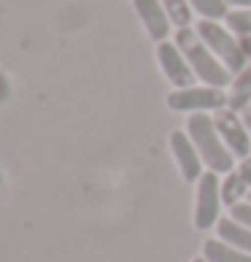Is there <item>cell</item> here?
Listing matches in <instances>:
<instances>
[{
  "mask_svg": "<svg viewBox=\"0 0 251 262\" xmlns=\"http://www.w3.org/2000/svg\"><path fill=\"white\" fill-rule=\"evenodd\" d=\"M187 135L195 143V149L200 151L202 165L214 173H230L233 170V154L224 146L221 135L214 124V116L208 114H189L187 119Z\"/></svg>",
  "mask_w": 251,
  "mask_h": 262,
  "instance_id": "6da1fadb",
  "label": "cell"
},
{
  "mask_svg": "<svg viewBox=\"0 0 251 262\" xmlns=\"http://www.w3.org/2000/svg\"><path fill=\"white\" fill-rule=\"evenodd\" d=\"M176 46L181 49V54L187 57L189 68L195 71V76L206 84V86H224L230 84V71L216 60V54L202 43V38L197 35V30L192 27H181L176 30Z\"/></svg>",
  "mask_w": 251,
  "mask_h": 262,
  "instance_id": "7a4b0ae2",
  "label": "cell"
},
{
  "mask_svg": "<svg viewBox=\"0 0 251 262\" xmlns=\"http://www.w3.org/2000/svg\"><path fill=\"white\" fill-rule=\"evenodd\" d=\"M197 35L202 38V43L216 54V60L227 68L230 73H240L246 68V54L240 49V41L227 25H219L214 19H200Z\"/></svg>",
  "mask_w": 251,
  "mask_h": 262,
  "instance_id": "3957f363",
  "label": "cell"
},
{
  "mask_svg": "<svg viewBox=\"0 0 251 262\" xmlns=\"http://www.w3.org/2000/svg\"><path fill=\"white\" fill-rule=\"evenodd\" d=\"M230 105V95L219 86H187L168 95V108L181 114H206V111H221Z\"/></svg>",
  "mask_w": 251,
  "mask_h": 262,
  "instance_id": "277c9868",
  "label": "cell"
},
{
  "mask_svg": "<svg viewBox=\"0 0 251 262\" xmlns=\"http://www.w3.org/2000/svg\"><path fill=\"white\" fill-rule=\"evenodd\" d=\"M219 211H221V181L219 173L208 170L197 181V203H195V227L208 230L219 225Z\"/></svg>",
  "mask_w": 251,
  "mask_h": 262,
  "instance_id": "5b68a950",
  "label": "cell"
},
{
  "mask_svg": "<svg viewBox=\"0 0 251 262\" xmlns=\"http://www.w3.org/2000/svg\"><path fill=\"white\" fill-rule=\"evenodd\" d=\"M214 124L221 135V141H224V146L230 149L233 157H240L246 160L251 157V135L246 130V122L243 116L233 108H221L214 114Z\"/></svg>",
  "mask_w": 251,
  "mask_h": 262,
  "instance_id": "8992f818",
  "label": "cell"
},
{
  "mask_svg": "<svg viewBox=\"0 0 251 262\" xmlns=\"http://www.w3.org/2000/svg\"><path fill=\"white\" fill-rule=\"evenodd\" d=\"M157 62L162 68V73H165V79L170 84H176L178 90H187V86H195V71L189 68L187 57L181 54V49L176 43L170 41H162L157 43Z\"/></svg>",
  "mask_w": 251,
  "mask_h": 262,
  "instance_id": "52a82bcc",
  "label": "cell"
},
{
  "mask_svg": "<svg viewBox=\"0 0 251 262\" xmlns=\"http://www.w3.org/2000/svg\"><path fill=\"white\" fill-rule=\"evenodd\" d=\"M170 151H173V157H176V165H178L184 181L197 184L202 179V157L195 149V143H192L189 135L181 133V130L170 133Z\"/></svg>",
  "mask_w": 251,
  "mask_h": 262,
  "instance_id": "ba28073f",
  "label": "cell"
},
{
  "mask_svg": "<svg viewBox=\"0 0 251 262\" xmlns=\"http://www.w3.org/2000/svg\"><path fill=\"white\" fill-rule=\"evenodd\" d=\"M135 6V14H138V19L143 22V27H146V33L151 41H168V33H170V16L165 11V6L159 3V0H132Z\"/></svg>",
  "mask_w": 251,
  "mask_h": 262,
  "instance_id": "9c48e42d",
  "label": "cell"
},
{
  "mask_svg": "<svg viewBox=\"0 0 251 262\" xmlns=\"http://www.w3.org/2000/svg\"><path fill=\"white\" fill-rule=\"evenodd\" d=\"M251 192V157L240 160L238 168H233L224 176V184H221V203L224 206H238L243 195Z\"/></svg>",
  "mask_w": 251,
  "mask_h": 262,
  "instance_id": "30bf717a",
  "label": "cell"
},
{
  "mask_svg": "<svg viewBox=\"0 0 251 262\" xmlns=\"http://www.w3.org/2000/svg\"><path fill=\"white\" fill-rule=\"evenodd\" d=\"M216 232H219V241H224V244L251 254V230L243 227L240 222H235L233 216H230V219H219Z\"/></svg>",
  "mask_w": 251,
  "mask_h": 262,
  "instance_id": "8fae6325",
  "label": "cell"
},
{
  "mask_svg": "<svg viewBox=\"0 0 251 262\" xmlns=\"http://www.w3.org/2000/svg\"><path fill=\"white\" fill-rule=\"evenodd\" d=\"M251 105V65H246L240 73H235L233 79V86H230V105L238 114H243Z\"/></svg>",
  "mask_w": 251,
  "mask_h": 262,
  "instance_id": "7c38bea8",
  "label": "cell"
},
{
  "mask_svg": "<svg viewBox=\"0 0 251 262\" xmlns=\"http://www.w3.org/2000/svg\"><path fill=\"white\" fill-rule=\"evenodd\" d=\"M202 257H206L208 262H251V254L224 244V241H219V238L206 241V246H202Z\"/></svg>",
  "mask_w": 251,
  "mask_h": 262,
  "instance_id": "4fadbf2b",
  "label": "cell"
},
{
  "mask_svg": "<svg viewBox=\"0 0 251 262\" xmlns=\"http://www.w3.org/2000/svg\"><path fill=\"white\" fill-rule=\"evenodd\" d=\"M189 6H192V11H197L202 19H214V22L227 19V14H230L227 0H189Z\"/></svg>",
  "mask_w": 251,
  "mask_h": 262,
  "instance_id": "5bb4252c",
  "label": "cell"
},
{
  "mask_svg": "<svg viewBox=\"0 0 251 262\" xmlns=\"http://www.w3.org/2000/svg\"><path fill=\"white\" fill-rule=\"evenodd\" d=\"M162 6H165V11L170 16V22L178 27H189L192 22V6H189V0H159Z\"/></svg>",
  "mask_w": 251,
  "mask_h": 262,
  "instance_id": "9a60e30c",
  "label": "cell"
},
{
  "mask_svg": "<svg viewBox=\"0 0 251 262\" xmlns=\"http://www.w3.org/2000/svg\"><path fill=\"white\" fill-rule=\"evenodd\" d=\"M224 25L238 38L240 35H251V8H233V11L227 14V19H224Z\"/></svg>",
  "mask_w": 251,
  "mask_h": 262,
  "instance_id": "2e32d148",
  "label": "cell"
},
{
  "mask_svg": "<svg viewBox=\"0 0 251 262\" xmlns=\"http://www.w3.org/2000/svg\"><path fill=\"white\" fill-rule=\"evenodd\" d=\"M233 219L251 230V203H238V206H233Z\"/></svg>",
  "mask_w": 251,
  "mask_h": 262,
  "instance_id": "e0dca14e",
  "label": "cell"
},
{
  "mask_svg": "<svg viewBox=\"0 0 251 262\" xmlns=\"http://www.w3.org/2000/svg\"><path fill=\"white\" fill-rule=\"evenodd\" d=\"M238 41H240V49H243L246 60H251V35H240Z\"/></svg>",
  "mask_w": 251,
  "mask_h": 262,
  "instance_id": "ac0fdd59",
  "label": "cell"
},
{
  "mask_svg": "<svg viewBox=\"0 0 251 262\" xmlns=\"http://www.w3.org/2000/svg\"><path fill=\"white\" fill-rule=\"evenodd\" d=\"M8 92H11V86H8V79L3 73H0V100H6L8 98Z\"/></svg>",
  "mask_w": 251,
  "mask_h": 262,
  "instance_id": "d6986e66",
  "label": "cell"
},
{
  "mask_svg": "<svg viewBox=\"0 0 251 262\" xmlns=\"http://www.w3.org/2000/svg\"><path fill=\"white\" fill-rule=\"evenodd\" d=\"M227 6H233V8H251V0H227Z\"/></svg>",
  "mask_w": 251,
  "mask_h": 262,
  "instance_id": "ffe728a7",
  "label": "cell"
},
{
  "mask_svg": "<svg viewBox=\"0 0 251 262\" xmlns=\"http://www.w3.org/2000/svg\"><path fill=\"white\" fill-rule=\"evenodd\" d=\"M243 122H246V130H248V135H251V105L243 111Z\"/></svg>",
  "mask_w": 251,
  "mask_h": 262,
  "instance_id": "44dd1931",
  "label": "cell"
},
{
  "mask_svg": "<svg viewBox=\"0 0 251 262\" xmlns=\"http://www.w3.org/2000/svg\"><path fill=\"white\" fill-rule=\"evenodd\" d=\"M192 262H208L206 257H197V259H192Z\"/></svg>",
  "mask_w": 251,
  "mask_h": 262,
  "instance_id": "7402d4cb",
  "label": "cell"
},
{
  "mask_svg": "<svg viewBox=\"0 0 251 262\" xmlns=\"http://www.w3.org/2000/svg\"><path fill=\"white\" fill-rule=\"evenodd\" d=\"M248 203H251V192H248Z\"/></svg>",
  "mask_w": 251,
  "mask_h": 262,
  "instance_id": "603a6c76",
  "label": "cell"
}]
</instances>
